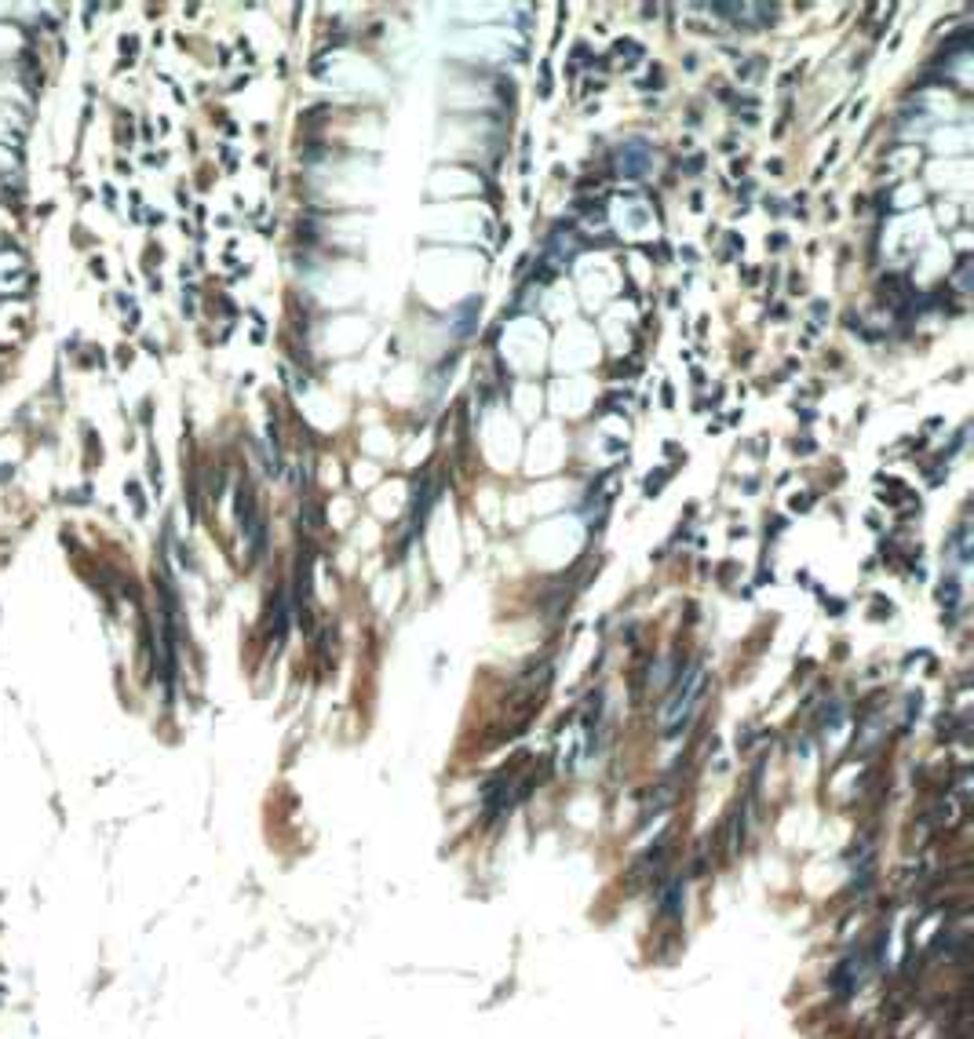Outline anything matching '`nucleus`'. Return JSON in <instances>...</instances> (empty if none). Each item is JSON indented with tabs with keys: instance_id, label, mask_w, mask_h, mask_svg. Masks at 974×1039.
<instances>
[{
	"instance_id": "f03ea898",
	"label": "nucleus",
	"mask_w": 974,
	"mask_h": 1039,
	"mask_svg": "<svg viewBox=\"0 0 974 1039\" xmlns=\"http://www.w3.org/2000/svg\"><path fill=\"white\" fill-rule=\"evenodd\" d=\"M650 165H653V154L643 139H632V143H624L621 150H617V172H621L624 179H643V175L650 172Z\"/></svg>"
},
{
	"instance_id": "f257e3e1",
	"label": "nucleus",
	"mask_w": 974,
	"mask_h": 1039,
	"mask_svg": "<svg viewBox=\"0 0 974 1039\" xmlns=\"http://www.w3.org/2000/svg\"><path fill=\"white\" fill-rule=\"evenodd\" d=\"M701 693H705V675H701V668H690V675H686L679 686H675V697L672 704H668V711H664V730L675 733L679 726H683L686 719H690V711H694V704L701 700Z\"/></svg>"
}]
</instances>
